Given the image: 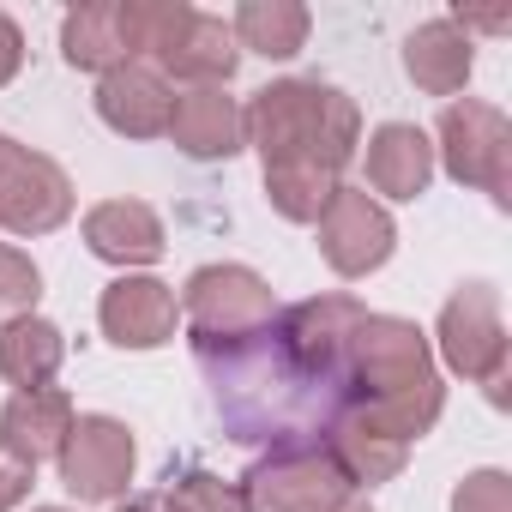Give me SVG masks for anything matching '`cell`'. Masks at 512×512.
I'll list each match as a JSON object with an SVG mask.
<instances>
[{
  "label": "cell",
  "mask_w": 512,
  "mask_h": 512,
  "mask_svg": "<svg viewBox=\"0 0 512 512\" xmlns=\"http://www.w3.org/2000/svg\"><path fill=\"white\" fill-rule=\"evenodd\" d=\"M61 55H67V67H79V73H109V67L133 61L121 0H91V7H73L67 25H61Z\"/></svg>",
  "instance_id": "ac0fdd59"
},
{
  "label": "cell",
  "mask_w": 512,
  "mask_h": 512,
  "mask_svg": "<svg viewBox=\"0 0 512 512\" xmlns=\"http://www.w3.org/2000/svg\"><path fill=\"white\" fill-rule=\"evenodd\" d=\"M73 217V181L55 157L43 151H13L7 175H0V229L13 235H49Z\"/></svg>",
  "instance_id": "30bf717a"
},
{
  "label": "cell",
  "mask_w": 512,
  "mask_h": 512,
  "mask_svg": "<svg viewBox=\"0 0 512 512\" xmlns=\"http://www.w3.org/2000/svg\"><path fill=\"white\" fill-rule=\"evenodd\" d=\"M175 494L187 500V512H253L247 494H241V482H223V476H211V470H187V476L175 482Z\"/></svg>",
  "instance_id": "603a6c76"
},
{
  "label": "cell",
  "mask_w": 512,
  "mask_h": 512,
  "mask_svg": "<svg viewBox=\"0 0 512 512\" xmlns=\"http://www.w3.org/2000/svg\"><path fill=\"white\" fill-rule=\"evenodd\" d=\"M241 494L253 512H344L356 500V482L344 464L314 440V446H278L241 476Z\"/></svg>",
  "instance_id": "277c9868"
},
{
  "label": "cell",
  "mask_w": 512,
  "mask_h": 512,
  "mask_svg": "<svg viewBox=\"0 0 512 512\" xmlns=\"http://www.w3.org/2000/svg\"><path fill=\"white\" fill-rule=\"evenodd\" d=\"M398 247V223L386 217L380 199H368V187H338L332 205L320 211V253L338 278H368L392 260Z\"/></svg>",
  "instance_id": "ba28073f"
},
{
  "label": "cell",
  "mask_w": 512,
  "mask_h": 512,
  "mask_svg": "<svg viewBox=\"0 0 512 512\" xmlns=\"http://www.w3.org/2000/svg\"><path fill=\"white\" fill-rule=\"evenodd\" d=\"M115 512H187V500H181L175 488H151V494H133V500H121Z\"/></svg>",
  "instance_id": "4316f807"
},
{
  "label": "cell",
  "mask_w": 512,
  "mask_h": 512,
  "mask_svg": "<svg viewBox=\"0 0 512 512\" xmlns=\"http://www.w3.org/2000/svg\"><path fill=\"white\" fill-rule=\"evenodd\" d=\"M235 67H241V49H235V31L223 25V19H211V13H193L187 19V31H181V43H175V55L157 67L163 79H187L193 91L199 85H229L235 79Z\"/></svg>",
  "instance_id": "ffe728a7"
},
{
  "label": "cell",
  "mask_w": 512,
  "mask_h": 512,
  "mask_svg": "<svg viewBox=\"0 0 512 512\" xmlns=\"http://www.w3.org/2000/svg\"><path fill=\"white\" fill-rule=\"evenodd\" d=\"M37 296H43V272L25 247L0 241V326H13L25 314H37Z\"/></svg>",
  "instance_id": "7402d4cb"
},
{
  "label": "cell",
  "mask_w": 512,
  "mask_h": 512,
  "mask_svg": "<svg viewBox=\"0 0 512 512\" xmlns=\"http://www.w3.org/2000/svg\"><path fill=\"white\" fill-rule=\"evenodd\" d=\"M452 512H512V476L506 470H470L452 488Z\"/></svg>",
  "instance_id": "cb8c5ba5"
},
{
  "label": "cell",
  "mask_w": 512,
  "mask_h": 512,
  "mask_svg": "<svg viewBox=\"0 0 512 512\" xmlns=\"http://www.w3.org/2000/svg\"><path fill=\"white\" fill-rule=\"evenodd\" d=\"M368 308L356 296H308L241 338H193L211 410L241 446H314L350 404V332Z\"/></svg>",
  "instance_id": "6da1fadb"
},
{
  "label": "cell",
  "mask_w": 512,
  "mask_h": 512,
  "mask_svg": "<svg viewBox=\"0 0 512 512\" xmlns=\"http://www.w3.org/2000/svg\"><path fill=\"white\" fill-rule=\"evenodd\" d=\"M67 362V338L55 320L25 314L13 326H0V380H13L19 392H43Z\"/></svg>",
  "instance_id": "d6986e66"
},
{
  "label": "cell",
  "mask_w": 512,
  "mask_h": 512,
  "mask_svg": "<svg viewBox=\"0 0 512 512\" xmlns=\"http://www.w3.org/2000/svg\"><path fill=\"white\" fill-rule=\"evenodd\" d=\"M31 512H67V506H31Z\"/></svg>",
  "instance_id": "f546056e"
},
{
  "label": "cell",
  "mask_w": 512,
  "mask_h": 512,
  "mask_svg": "<svg viewBox=\"0 0 512 512\" xmlns=\"http://www.w3.org/2000/svg\"><path fill=\"white\" fill-rule=\"evenodd\" d=\"M61 482L79 500H121L139 464V446L127 434V422L115 416H73V434L61 446Z\"/></svg>",
  "instance_id": "9c48e42d"
},
{
  "label": "cell",
  "mask_w": 512,
  "mask_h": 512,
  "mask_svg": "<svg viewBox=\"0 0 512 512\" xmlns=\"http://www.w3.org/2000/svg\"><path fill=\"white\" fill-rule=\"evenodd\" d=\"M247 145L266 163V199L290 223H320L332 193L344 187V169L362 145V115L338 85L320 79H278L253 91L241 109Z\"/></svg>",
  "instance_id": "3957f363"
},
{
  "label": "cell",
  "mask_w": 512,
  "mask_h": 512,
  "mask_svg": "<svg viewBox=\"0 0 512 512\" xmlns=\"http://www.w3.org/2000/svg\"><path fill=\"white\" fill-rule=\"evenodd\" d=\"M428 181H434L428 133L410 127V121H386L368 139V187L386 193V199H416V193H428Z\"/></svg>",
  "instance_id": "e0dca14e"
},
{
  "label": "cell",
  "mask_w": 512,
  "mask_h": 512,
  "mask_svg": "<svg viewBox=\"0 0 512 512\" xmlns=\"http://www.w3.org/2000/svg\"><path fill=\"white\" fill-rule=\"evenodd\" d=\"M85 247L109 266H151L163 260V217L145 199H103L85 211Z\"/></svg>",
  "instance_id": "5bb4252c"
},
{
  "label": "cell",
  "mask_w": 512,
  "mask_h": 512,
  "mask_svg": "<svg viewBox=\"0 0 512 512\" xmlns=\"http://www.w3.org/2000/svg\"><path fill=\"white\" fill-rule=\"evenodd\" d=\"M13 151H19V145H13L7 133H0V175H7V157H13Z\"/></svg>",
  "instance_id": "83f0119b"
},
{
  "label": "cell",
  "mask_w": 512,
  "mask_h": 512,
  "mask_svg": "<svg viewBox=\"0 0 512 512\" xmlns=\"http://www.w3.org/2000/svg\"><path fill=\"white\" fill-rule=\"evenodd\" d=\"M344 512H374V506H368V500H350V506H344Z\"/></svg>",
  "instance_id": "f1b7e54d"
},
{
  "label": "cell",
  "mask_w": 512,
  "mask_h": 512,
  "mask_svg": "<svg viewBox=\"0 0 512 512\" xmlns=\"http://www.w3.org/2000/svg\"><path fill=\"white\" fill-rule=\"evenodd\" d=\"M446 386L434 374V350L422 326L398 314H362L350 332V404L326 428V452L344 464L356 488L392 482L410 446L440 422Z\"/></svg>",
  "instance_id": "7a4b0ae2"
},
{
  "label": "cell",
  "mask_w": 512,
  "mask_h": 512,
  "mask_svg": "<svg viewBox=\"0 0 512 512\" xmlns=\"http://www.w3.org/2000/svg\"><path fill=\"white\" fill-rule=\"evenodd\" d=\"M19 67H25V31H19L7 13H0V85H13Z\"/></svg>",
  "instance_id": "484cf974"
},
{
  "label": "cell",
  "mask_w": 512,
  "mask_h": 512,
  "mask_svg": "<svg viewBox=\"0 0 512 512\" xmlns=\"http://www.w3.org/2000/svg\"><path fill=\"white\" fill-rule=\"evenodd\" d=\"M97 320H103V338L121 344V350H157L175 338L181 326V302L163 278H145V272H127L103 290L97 302Z\"/></svg>",
  "instance_id": "8fae6325"
},
{
  "label": "cell",
  "mask_w": 512,
  "mask_h": 512,
  "mask_svg": "<svg viewBox=\"0 0 512 512\" xmlns=\"http://www.w3.org/2000/svg\"><path fill=\"white\" fill-rule=\"evenodd\" d=\"M169 139H175V151H187L193 163L235 157V151L247 145L241 103H235V97H223L217 85L181 91V97H175V109H169Z\"/></svg>",
  "instance_id": "4fadbf2b"
},
{
  "label": "cell",
  "mask_w": 512,
  "mask_h": 512,
  "mask_svg": "<svg viewBox=\"0 0 512 512\" xmlns=\"http://www.w3.org/2000/svg\"><path fill=\"white\" fill-rule=\"evenodd\" d=\"M169 109H175V85L157 67H145V61H121L97 85V115L121 139H157V133H169Z\"/></svg>",
  "instance_id": "7c38bea8"
},
{
  "label": "cell",
  "mask_w": 512,
  "mask_h": 512,
  "mask_svg": "<svg viewBox=\"0 0 512 512\" xmlns=\"http://www.w3.org/2000/svg\"><path fill=\"white\" fill-rule=\"evenodd\" d=\"M308 7L302 0H241L235 7V49H253L266 61H290L308 49Z\"/></svg>",
  "instance_id": "44dd1931"
},
{
  "label": "cell",
  "mask_w": 512,
  "mask_h": 512,
  "mask_svg": "<svg viewBox=\"0 0 512 512\" xmlns=\"http://www.w3.org/2000/svg\"><path fill=\"white\" fill-rule=\"evenodd\" d=\"M470 67H476V43H470V31H458V19H428V25H416L404 37V73L428 97L464 91Z\"/></svg>",
  "instance_id": "2e32d148"
},
{
  "label": "cell",
  "mask_w": 512,
  "mask_h": 512,
  "mask_svg": "<svg viewBox=\"0 0 512 512\" xmlns=\"http://www.w3.org/2000/svg\"><path fill=\"white\" fill-rule=\"evenodd\" d=\"M73 434V398L43 386V392H19L7 410H0V446H7L19 464H43V458H61Z\"/></svg>",
  "instance_id": "9a60e30c"
},
{
  "label": "cell",
  "mask_w": 512,
  "mask_h": 512,
  "mask_svg": "<svg viewBox=\"0 0 512 512\" xmlns=\"http://www.w3.org/2000/svg\"><path fill=\"white\" fill-rule=\"evenodd\" d=\"M440 356L452 374L488 386V398H506V320H500V296L494 284H464L446 308H440Z\"/></svg>",
  "instance_id": "8992f818"
},
{
  "label": "cell",
  "mask_w": 512,
  "mask_h": 512,
  "mask_svg": "<svg viewBox=\"0 0 512 512\" xmlns=\"http://www.w3.org/2000/svg\"><path fill=\"white\" fill-rule=\"evenodd\" d=\"M181 320L193 338H241L278 320V296L247 266H199L181 290Z\"/></svg>",
  "instance_id": "52a82bcc"
},
{
  "label": "cell",
  "mask_w": 512,
  "mask_h": 512,
  "mask_svg": "<svg viewBox=\"0 0 512 512\" xmlns=\"http://www.w3.org/2000/svg\"><path fill=\"white\" fill-rule=\"evenodd\" d=\"M31 482H37V470H31V464H19L7 446H0V512H13V506L31 494Z\"/></svg>",
  "instance_id": "d4e9b609"
},
{
  "label": "cell",
  "mask_w": 512,
  "mask_h": 512,
  "mask_svg": "<svg viewBox=\"0 0 512 512\" xmlns=\"http://www.w3.org/2000/svg\"><path fill=\"white\" fill-rule=\"evenodd\" d=\"M434 151L458 187H482L494 205H512V127L494 103H446Z\"/></svg>",
  "instance_id": "5b68a950"
}]
</instances>
